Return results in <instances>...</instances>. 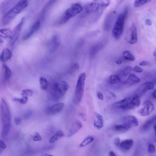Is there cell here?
Returning <instances> with one entry per match:
<instances>
[{"label": "cell", "mask_w": 156, "mask_h": 156, "mask_svg": "<svg viewBox=\"0 0 156 156\" xmlns=\"http://www.w3.org/2000/svg\"><path fill=\"white\" fill-rule=\"evenodd\" d=\"M134 141L132 139H127L120 143V148L123 151H127L130 149L132 147Z\"/></svg>", "instance_id": "18"}, {"label": "cell", "mask_w": 156, "mask_h": 156, "mask_svg": "<svg viewBox=\"0 0 156 156\" xmlns=\"http://www.w3.org/2000/svg\"><path fill=\"white\" fill-rule=\"evenodd\" d=\"M134 70L136 72L141 73L143 71V69L138 66H136L133 68Z\"/></svg>", "instance_id": "41"}, {"label": "cell", "mask_w": 156, "mask_h": 156, "mask_svg": "<svg viewBox=\"0 0 156 156\" xmlns=\"http://www.w3.org/2000/svg\"><path fill=\"white\" fill-rule=\"evenodd\" d=\"M124 58L128 60L134 61L135 60V57L128 50L125 51L123 54Z\"/></svg>", "instance_id": "31"}, {"label": "cell", "mask_w": 156, "mask_h": 156, "mask_svg": "<svg viewBox=\"0 0 156 156\" xmlns=\"http://www.w3.org/2000/svg\"><path fill=\"white\" fill-rule=\"evenodd\" d=\"M68 89V85L65 82L56 83L52 88V94L55 98H60L65 95Z\"/></svg>", "instance_id": "7"}, {"label": "cell", "mask_w": 156, "mask_h": 156, "mask_svg": "<svg viewBox=\"0 0 156 156\" xmlns=\"http://www.w3.org/2000/svg\"><path fill=\"white\" fill-rule=\"evenodd\" d=\"M83 8L81 5L75 4L73 5L70 8L67 10L62 15L59 21L60 24H63L67 22L70 18L76 14L81 12Z\"/></svg>", "instance_id": "6"}, {"label": "cell", "mask_w": 156, "mask_h": 156, "mask_svg": "<svg viewBox=\"0 0 156 156\" xmlns=\"http://www.w3.org/2000/svg\"><path fill=\"white\" fill-rule=\"evenodd\" d=\"M64 135H65L62 131L59 130L50 138L49 142L50 143H54L59 139L63 137Z\"/></svg>", "instance_id": "26"}, {"label": "cell", "mask_w": 156, "mask_h": 156, "mask_svg": "<svg viewBox=\"0 0 156 156\" xmlns=\"http://www.w3.org/2000/svg\"><path fill=\"white\" fill-rule=\"evenodd\" d=\"M155 147L153 144H149L148 146V151L150 154H153L155 152Z\"/></svg>", "instance_id": "37"}, {"label": "cell", "mask_w": 156, "mask_h": 156, "mask_svg": "<svg viewBox=\"0 0 156 156\" xmlns=\"http://www.w3.org/2000/svg\"><path fill=\"white\" fill-rule=\"evenodd\" d=\"M3 36L0 34V44H2L4 42L3 38Z\"/></svg>", "instance_id": "48"}, {"label": "cell", "mask_w": 156, "mask_h": 156, "mask_svg": "<svg viewBox=\"0 0 156 156\" xmlns=\"http://www.w3.org/2000/svg\"><path fill=\"white\" fill-rule=\"evenodd\" d=\"M80 66L78 63L73 64L69 69V72L70 74L73 73L80 69Z\"/></svg>", "instance_id": "34"}, {"label": "cell", "mask_w": 156, "mask_h": 156, "mask_svg": "<svg viewBox=\"0 0 156 156\" xmlns=\"http://www.w3.org/2000/svg\"><path fill=\"white\" fill-rule=\"evenodd\" d=\"M40 83L41 89L44 90H47L48 88V82L47 80L43 76H41L40 79Z\"/></svg>", "instance_id": "27"}, {"label": "cell", "mask_w": 156, "mask_h": 156, "mask_svg": "<svg viewBox=\"0 0 156 156\" xmlns=\"http://www.w3.org/2000/svg\"><path fill=\"white\" fill-rule=\"evenodd\" d=\"M81 115L82 117L83 120L86 121L87 119V116L86 114L85 113H82L81 114Z\"/></svg>", "instance_id": "47"}, {"label": "cell", "mask_w": 156, "mask_h": 156, "mask_svg": "<svg viewBox=\"0 0 156 156\" xmlns=\"http://www.w3.org/2000/svg\"><path fill=\"white\" fill-rule=\"evenodd\" d=\"M40 22L39 21H37L35 22L31 28L30 31L23 37V40L24 41L28 40L31 35L36 31L40 28Z\"/></svg>", "instance_id": "16"}, {"label": "cell", "mask_w": 156, "mask_h": 156, "mask_svg": "<svg viewBox=\"0 0 156 156\" xmlns=\"http://www.w3.org/2000/svg\"><path fill=\"white\" fill-rule=\"evenodd\" d=\"M131 128L129 126L125 124L118 125L114 126V129L116 131L120 132H125L130 130Z\"/></svg>", "instance_id": "24"}, {"label": "cell", "mask_w": 156, "mask_h": 156, "mask_svg": "<svg viewBox=\"0 0 156 156\" xmlns=\"http://www.w3.org/2000/svg\"><path fill=\"white\" fill-rule=\"evenodd\" d=\"M1 114L3 125L2 135L3 138H5L10 132L11 118L9 107L3 99H2L1 104Z\"/></svg>", "instance_id": "2"}, {"label": "cell", "mask_w": 156, "mask_h": 156, "mask_svg": "<svg viewBox=\"0 0 156 156\" xmlns=\"http://www.w3.org/2000/svg\"><path fill=\"white\" fill-rule=\"evenodd\" d=\"M32 112L31 110H29L26 112L24 115V118L25 119L27 120L29 119L31 116Z\"/></svg>", "instance_id": "39"}, {"label": "cell", "mask_w": 156, "mask_h": 156, "mask_svg": "<svg viewBox=\"0 0 156 156\" xmlns=\"http://www.w3.org/2000/svg\"><path fill=\"white\" fill-rule=\"evenodd\" d=\"M97 96L98 97V98L100 100H102L104 99V97L103 94L102 93L100 92H98L97 93Z\"/></svg>", "instance_id": "44"}, {"label": "cell", "mask_w": 156, "mask_h": 156, "mask_svg": "<svg viewBox=\"0 0 156 156\" xmlns=\"http://www.w3.org/2000/svg\"><path fill=\"white\" fill-rule=\"evenodd\" d=\"M140 81V78L134 73H131L129 76L126 82V84L132 86L137 84Z\"/></svg>", "instance_id": "19"}, {"label": "cell", "mask_w": 156, "mask_h": 156, "mask_svg": "<svg viewBox=\"0 0 156 156\" xmlns=\"http://www.w3.org/2000/svg\"><path fill=\"white\" fill-rule=\"evenodd\" d=\"M124 124L126 125L131 128L138 126V121L136 117L133 115H129L125 116L123 119Z\"/></svg>", "instance_id": "10"}, {"label": "cell", "mask_w": 156, "mask_h": 156, "mask_svg": "<svg viewBox=\"0 0 156 156\" xmlns=\"http://www.w3.org/2000/svg\"><path fill=\"white\" fill-rule=\"evenodd\" d=\"M130 40L129 43L131 44H136L137 41V32L136 26L135 23H133L131 28Z\"/></svg>", "instance_id": "14"}, {"label": "cell", "mask_w": 156, "mask_h": 156, "mask_svg": "<svg viewBox=\"0 0 156 156\" xmlns=\"http://www.w3.org/2000/svg\"><path fill=\"white\" fill-rule=\"evenodd\" d=\"M139 65L142 66H148L150 65V63L147 61H143L140 63Z\"/></svg>", "instance_id": "45"}, {"label": "cell", "mask_w": 156, "mask_h": 156, "mask_svg": "<svg viewBox=\"0 0 156 156\" xmlns=\"http://www.w3.org/2000/svg\"><path fill=\"white\" fill-rule=\"evenodd\" d=\"M152 96L154 99H156V90H155L153 92L152 94Z\"/></svg>", "instance_id": "51"}, {"label": "cell", "mask_w": 156, "mask_h": 156, "mask_svg": "<svg viewBox=\"0 0 156 156\" xmlns=\"http://www.w3.org/2000/svg\"><path fill=\"white\" fill-rule=\"evenodd\" d=\"M12 56L11 51L8 48H5L2 51L0 60L3 62H5L10 59Z\"/></svg>", "instance_id": "17"}, {"label": "cell", "mask_w": 156, "mask_h": 156, "mask_svg": "<svg viewBox=\"0 0 156 156\" xmlns=\"http://www.w3.org/2000/svg\"><path fill=\"white\" fill-rule=\"evenodd\" d=\"M154 89L153 83L150 82H147L143 84L140 89L139 93L140 95L145 93L148 91L153 90Z\"/></svg>", "instance_id": "15"}, {"label": "cell", "mask_w": 156, "mask_h": 156, "mask_svg": "<svg viewBox=\"0 0 156 156\" xmlns=\"http://www.w3.org/2000/svg\"><path fill=\"white\" fill-rule=\"evenodd\" d=\"M64 103H60L54 104L49 107L47 109V113L49 115H53L60 112L64 106Z\"/></svg>", "instance_id": "12"}, {"label": "cell", "mask_w": 156, "mask_h": 156, "mask_svg": "<svg viewBox=\"0 0 156 156\" xmlns=\"http://www.w3.org/2000/svg\"><path fill=\"white\" fill-rule=\"evenodd\" d=\"M110 156H118L115 155V153L112 151H110L109 152Z\"/></svg>", "instance_id": "50"}, {"label": "cell", "mask_w": 156, "mask_h": 156, "mask_svg": "<svg viewBox=\"0 0 156 156\" xmlns=\"http://www.w3.org/2000/svg\"><path fill=\"white\" fill-rule=\"evenodd\" d=\"M33 93V91L30 89H26L24 90L21 93V95L23 96H31Z\"/></svg>", "instance_id": "36"}, {"label": "cell", "mask_w": 156, "mask_h": 156, "mask_svg": "<svg viewBox=\"0 0 156 156\" xmlns=\"http://www.w3.org/2000/svg\"><path fill=\"white\" fill-rule=\"evenodd\" d=\"M143 105L144 107L138 110V114L143 116L149 115L154 109L153 104L151 101L147 100L144 102Z\"/></svg>", "instance_id": "8"}, {"label": "cell", "mask_w": 156, "mask_h": 156, "mask_svg": "<svg viewBox=\"0 0 156 156\" xmlns=\"http://www.w3.org/2000/svg\"><path fill=\"white\" fill-rule=\"evenodd\" d=\"M94 125L95 127L98 129H101L103 125V120L102 116L97 112L94 114Z\"/></svg>", "instance_id": "13"}, {"label": "cell", "mask_w": 156, "mask_h": 156, "mask_svg": "<svg viewBox=\"0 0 156 156\" xmlns=\"http://www.w3.org/2000/svg\"><path fill=\"white\" fill-rule=\"evenodd\" d=\"M151 1L149 0H145V1H140V0H136L135 1L134 3V6L136 8L140 7L144 5L149 3Z\"/></svg>", "instance_id": "33"}, {"label": "cell", "mask_w": 156, "mask_h": 156, "mask_svg": "<svg viewBox=\"0 0 156 156\" xmlns=\"http://www.w3.org/2000/svg\"><path fill=\"white\" fill-rule=\"evenodd\" d=\"M140 102L139 95L135 94L113 103L112 106L114 109L128 111L138 107L140 104Z\"/></svg>", "instance_id": "1"}, {"label": "cell", "mask_w": 156, "mask_h": 156, "mask_svg": "<svg viewBox=\"0 0 156 156\" xmlns=\"http://www.w3.org/2000/svg\"><path fill=\"white\" fill-rule=\"evenodd\" d=\"M114 143L117 146H119L120 144V139L119 138H116L114 140Z\"/></svg>", "instance_id": "42"}, {"label": "cell", "mask_w": 156, "mask_h": 156, "mask_svg": "<svg viewBox=\"0 0 156 156\" xmlns=\"http://www.w3.org/2000/svg\"><path fill=\"white\" fill-rule=\"evenodd\" d=\"M24 18H23L20 23L17 25L12 31L11 37V44L14 45L18 40L24 22Z\"/></svg>", "instance_id": "9"}, {"label": "cell", "mask_w": 156, "mask_h": 156, "mask_svg": "<svg viewBox=\"0 0 156 156\" xmlns=\"http://www.w3.org/2000/svg\"><path fill=\"white\" fill-rule=\"evenodd\" d=\"M156 121V117L154 116L147 121L142 125L141 130L143 132H145L148 130L154 124Z\"/></svg>", "instance_id": "20"}, {"label": "cell", "mask_w": 156, "mask_h": 156, "mask_svg": "<svg viewBox=\"0 0 156 156\" xmlns=\"http://www.w3.org/2000/svg\"><path fill=\"white\" fill-rule=\"evenodd\" d=\"M2 69L4 74L5 79L8 80L11 77L12 73L10 68L5 64H3L2 65Z\"/></svg>", "instance_id": "25"}, {"label": "cell", "mask_w": 156, "mask_h": 156, "mask_svg": "<svg viewBox=\"0 0 156 156\" xmlns=\"http://www.w3.org/2000/svg\"><path fill=\"white\" fill-rule=\"evenodd\" d=\"M153 128H154V131L155 132V129H156V125H155H155H154V126H153Z\"/></svg>", "instance_id": "53"}, {"label": "cell", "mask_w": 156, "mask_h": 156, "mask_svg": "<svg viewBox=\"0 0 156 156\" xmlns=\"http://www.w3.org/2000/svg\"><path fill=\"white\" fill-rule=\"evenodd\" d=\"M132 70V67L128 66L120 70V73L122 75L126 76L131 73Z\"/></svg>", "instance_id": "32"}, {"label": "cell", "mask_w": 156, "mask_h": 156, "mask_svg": "<svg viewBox=\"0 0 156 156\" xmlns=\"http://www.w3.org/2000/svg\"><path fill=\"white\" fill-rule=\"evenodd\" d=\"M156 50H155L153 53V55L154 57H156Z\"/></svg>", "instance_id": "52"}, {"label": "cell", "mask_w": 156, "mask_h": 156, "mask_svg": "<svg viewBox=\"0 0 156 156\" xmlns=\"http://www.w3.org/2000/svg\"><path fill=\"white\" fill-rule=\"evenodd\" d=\"M28 5V2L25 0L19 1L4 16L2 19L3 24L4 25L8 24Z\"/></svg>", "instance_id": "3"}, {"label": "cell", "mask_w": 156, "mask_h": 156, "mask_svg": "<svg viewBox=\"0 0 156 156\" xmlns=\"http://www.w3.org/2000/svg\"><path fill=\"white\" fill-rule=\"evenodd\" d=\"M6 145L2 140L0 141V154L6 148Z\"/></svg>", "instance_id": "38"}, {"label": "cell", "mask_w": 156, "mask_h": 156, "mask_svg": "<svg viewBox=\"0 0 156 156\" xmlns=\"http://www.w3.org/2000/svg\"><path fill=\"white\" fill-rule=\"evenodd\" d=\"M0 34H2L6 37L11 38L12 31L9 28L0 29Z\"/></svg>", "instance_id": "30"}, {"label": "cell", "mask_w": 156, "mask_h": 156, "mask_svg": "<svg viewBox=\"0 0 156 156\" xmlns=\"http://www.w3.org/2000/svg\"><path fill=\"white\" fill-rule=\"evenodd\" d=\"M115 63L117 64H121L122 63V61L121 60H116Z\"/></svg>", "instance_id": "49"}, {"label": "cell", "mask_w": 156, "mask_h": 156, "mask_svg": "<svg viewBox=\"0 0 156 156\" xmlns=\"http://www.w3.org/2000/svg\"><path fill=\"white\" fill-rule=\"evenodd\" d=\"M28 100L27 96H23L21 98H15L13 100L15 101H18L22 104H24L26 103Z\"/></svg>", "instance_id": "35"}, {"label": "cell", "mask_w": 156, "mask_h": 156, "mask_svg": "<svg viewBox=\"0 0 156 156\" xmlns=\"http://www.w3.org/2000/svg\"><path fill=\"white\" fill-rule=\"evenodd\" d=\"M104 46V45L103 43H100L94 46L92 48L90 52V57H94L103 48Z\"/></svg>", "instance_id": "23"}, {"label": "cell", "mask_w": 156, "mask_h": 156, "mask_svg": "<svg viewBox=\"0 0 156 156\" xmlns=\"http://www.w3.org/2000/svg\"><path fill=\"white\" fill-rule=\"evenodd\" d=\"M21 122V119L19 117H16L15 119V122L16 125H20Z\"/></svg>", "instance_id": "43"}, {"label": "cell", "mask_w": 156, "mask_h": 156, "mask_svg": "<svg viewBox=\"0 0 156 156\" xmlns=\"http://www.w3.org/2000/svg\"><path fill=\"white\" fill-rule=\"evenodd\" d=\"M126 19L122 13L117 18L112 31V34L114 38L118 40L121 37L123 32Z\"/></svg>", "instance_id": "5"}, {"label": "cell", "mask_w": 156, "mask_h": 156, "mask_svg": "<svg viewBox=\"0 0 156 156\" xmlns=\"http://www.w3.org/2000/svg\"><path fill=\"white\" fill-rule=\"evenodd\" d=\"M86 74L83 73L80 74L77 80L73 101L75 104L79 103L81 101L84 92L86 79Z\"/></svg>", "instance_id": "4"}, {"label": "cell", "mask_w": 156, "mask_h": 156, "mask_svg": "<svg viewBox=\"0 0 156 156\" xmlns=\"http://www.w3.org/2000/svg\"><path fill=\"white\" fill-rule=\"evenodd\" d=\"M42 139L41 136L38 133H36L33 138V140L34 141H40Z\"/></svg>", "instance_id": "40"}, {"label": "cell", "mask_w": 156, "mask_h": 156, "mask_svg": "<svg viewBox=\"0 0 156 156\" xmlns=\"http://www.w3.org/2000/svg\"><path fill=\"white\" fill-rule=\"evenodd\" d=\"M94 138L92 136H89L86 138L81 143L80 146L83 147L89 145L93 141Z\"/></svg>", "instance_id": "28"}, {"label": "cell", "mask_w": 156, "mask_h": 156, "mask_svg": "<svg viewBox=\"0 0 156 156\" xmlns=\"http://www.w3.org/2000/svg\"><path fill=\"white\" fill-rule=\"evenodd\" d=\"M82 127L83 125L79 121H75L70 128L67 137H70L72 136L79 132Z\"/></svg>", "instance_id": "11"}, {"label": "cell", "mask_w": 156, "mask_h": 156, "mask_svg": "<svg viewBox=\"0 0 156 156\" xmlns=\"http://www.w3.org/2000/svg\"><path fill=\"white\" fill-rule=\"evenodd\" d=\"M45 156H54L51 155H49L48 154H46L45 155Z\"/></svg>", "instance_id": "54"}, {"label": "cell", "mask_w": 156, "mask_h": 156, "mask_svg": "<svg viewBox=\"0 0 156 156\" xmlns=\"http://www.w3.org/2000/svg\"><path fill=\"white\" fill-rule=\"evenodd\" d=\"M60 43L58 38L55 36L51 41L49 44V48L50 51L54 52L59 47Z\"/></svg>", "instance_id": "21"}, {"label": "cell", "mask_w": 156, "mask_h": 156, "mask_svg": "<svg viewBox=\"0 0 156 156\" xmlns=\"http://www.w3.org/2000/svg\"><path fill=\"white\" fill-rule=\"evenodd\" d=\"M114 14L113 12L109 14L106 17L104 24V29L106 31L109 30L111 27L113 18Z\"/></svg>", "instance_id": "22"}, {"label": "cell", "mask_w": 156, "mask_h": 156, "mask_svg": "<svg viewBox=\"0 0 156 156\" xmlns=\"http://www.w3.org/2000/svg\"><path fill=\"white\" fill-rule=\"evenodd\" d=\"M145 24L147 25L151 26L152 25V23L150 20L147 19L145 20Z\"/></svg>", "instance_id": "46"}, {"label": "cell", "mask_w": 156, "mask_h": 156, "mask_svg": "<svg viewBox=\"0 0 156 156\" xmlns=\"http://www.w3.org/2000/svg\"><path fill=\"white\" fill-rule=\"evenodd\" d=\"M110 83L112 84L118 83L121 82V80L120 76L117 75L113 74L109 77Z\"/></svg>", "instance_id": "29"}]
</instances>
